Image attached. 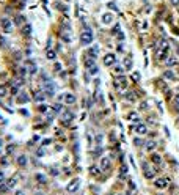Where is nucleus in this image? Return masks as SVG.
<instances>
[{
  "instance_id": "38",
  "label": "nucleus",
  "mask_w": 179,
  "mask_h": 195,
  "mask_svg": "<svg viewBox=\"0 0 179 195\" xmlns=\"http://www.w3.org/2000/svg\"><path fill=\"white\" fill-rule=\"evenodd\" d=\"M17 91H19L17 87H13V91H11V93H13V94H17Z\"/></svg>"
},
{
  "instance_id": "16",
  "label": "nucleus",
  "mask_w": 179,
  "mask_h": 195,
  "mask_svg": "<svg viewBox=\"0 0 179 195\" xmlns=\"http://www.w3.org/2000/svg\"><path fill=\"white\" fill-rule=\"evenodd\" d=\"M16 184H17V176H13V178H10V179H8L6 187H8V189H13Z\"/></svg>"
},
{
  "instance_id": "17",
  "label": "nucleus",
  "mask_w": 179,
  "mask_h": 195,
  "mask_svg": "<svg viewBox=\"0 0 179 195\" xmlns=\"http://www.w3.org/2000/svg\"><path fill=\"white\" fill-rule=\"evenodd\" d=\"M135 131H137L138 134H146V132H148V128H146V124H138L137 128H135Z\"/></svg>"
},
{
  "instance_id": "42",
  "label": "nucleus",
  "mask_w": 179,
  "mask_h": 195,
  "mask_svg": "<svg viewBox=\"0 0 179 195\" xmlns=\"http://www.w3.org/2000/svg\"><path fill=\"white\" fill-rule=\"evenodd\" d=\"M176 124H178V126H179V118H178V121H176Z\"/></svg>"
},
{
  "instance_id": "35",
  "label": "nucleus",
  "mask_w": 179,
  "mask_h": 195,
  "mask_svg": "<svg viewBox=\"0 0 179 195\" xmlns=\"http://www.w3.org/2000/svg\"><path fill=\"white\" fill-rule=\"evenodd\" d=\"M174 105L179 109V94H178V96H174Z\"/></svg>"
},
{
  "instance_id": "6",
  "label": "nucleus",
  "mask_w": 179,
  "mask_h": 195,
  "mask_svg": "<svg viewBox=\"0 0 179 195\" xmlns=\"http://www.w3.org/2000/svg\"><path fill=\"white\" fill-rule=\"evenodd\" d=\"M63 102H64V104H68V105L74 104V102H75V96H74V94H72V93H64Z\"/></svg>"
},
{
  "instance_id": "44",
  "label": "nucleus",
  "mask_w": 179,
  "mask_h": 195,
  "mask_svg": "<svg viewBox=\"0 0 179 195\" xmlns=\"http://www.w3.org/2000/svg\"><path fill=\"white\" fill-rule=\"evenodd\" d=\"M178 55H179V46H178Z\"/></svg>"
},
{
  "instance_id": "14",
  "label": "nucleus",
  "mask_w": 179,
  "mask_h": 195,
  "mask_svg": "<svg viewBox=\"0 0 179 195\" xmlns=\"http://www.w3.org/2000/svg\"><path fill=\"white\" fill-rule=\"evenodd\" d=\"M21 33H22L24 36H30V33H32V25L25 24V25L22 27V30H21Z\"/></svg>"
},
{
  "instance_id": "12",
  "label": "nucleus",
  "mask_w": 179,
  "mask_h": 195,
  "mask_svg": "<svg viewBox=\"0 0 179 195\" xmlns=\"http://www.w3.org/2000/svg\"><path fill=\"white\" fill-rule=\"evenodd\" d=\"M101 168L102 170H108L110 168V161H108V157H102L101 159Z\"/></svg>"
},
{
  "instance_id": "36",
  "label": "nucleus",
  "mask_w": 179,
  "mask_h": 195,
  "mask_svg": "<svg viewBox=\"0 0 179 195\" xmlns=\"http://www.w3.org/2000/svg\"><path fill=\"white\" fill-rule=\"evenodd\" d=\"M132 79H134V80H138V79H140V74H138V72H134V74H132Z\"/></svg>"
},
{
  "instance_id": "5",
  "label": "nucleus",
  "mask_w": 179,
  "mask_h": 195,
  "mask_svg": "<svg viewBox=\"0 0 179 195\" xmlns=\"http://www.w3.org/2000/svg\"><path fill=\"white\" fill-rule=\"evenodd\" d=\"M115 61H116V58H115L113 54H107V55L104 57V65H105V66H113Z\"/></svg>"
},
{
  "instance_id": "7",
  "label": "nucleus",
  "mask_w": 179,
  "mask_h": 195,
  "mask_svg": "<svg viewBox=\"0 0 179 195\" xmlns=\"http://www.w3.org/2000/svg\"><path fill=\"white\" fill-rule=\"evenodd\" d=\"M145 176L148 178V179L156 178V172H154L153 168H149V165H145Z\"/></svg>"
},
{
  "instance_id": "22",
  "label": "nucleus",
  "mask_w": 179,
  "mask_h": 195,
  "mask_svg": "<svg viewBox=\"0 0 179 195\" xmlns=\"http://www.w3.org/2000/svg\"><path fill=\"white\" fill-rule=\"evenodd\" d=\"M36 179L39 181V183H47V178H46V175H42V173H38Z\"/></svg>"
},
{
  "instance_id": "32",
  "label": "nucleus",
  "mask_w": 179,
  "mask_h": 195,
  "mask_svg": "<svg viewBox=\"0 0 179 195\" xmlns=\"http://www.w3.org/2000/svg\"><path fill=\"white\" fill-rule=\"evenodd\" d=\"M90 172L93 173V175H99V170H97V168H94V167H91V168H90Z\"/></svg>"
},
{
  "instance_id": "27",
  "label": "nucleus",
  "mask_w": 179,
  "mask_h": 195,
  "mask_svg": "<svg viewBox=\"0 0 179 195\" xmlns=\"http://www.w3.org/2000/svg\"><path fill=\"white\" fill-rule=\"evenodd\" d=\"M6 93H8L6 87H5V85H2V87H0V96H5V94H6Z\"/></svg>"
},
{
  "instance_id": "26",
  "label": "nucleus",
  "mask_w": 179,
  "mask_h": 195,
  "mask_svg": "<svg viewBox=\"0 0 179 195\" xmlns=\"http://www.w3.org/2000/svg\"><path fill=\"white\" fill-rule=\"evenodd\" d=\"M163 77H165V79H174V74H173V72H170V71H167V72L163 74Z\"/></svg>"
},
{
  "instance_id": "21",
  "label": "nucleus",
  "mask_w": 179,
  "mask_h": 195,
  "mask_svg": "<svg viewBox=\"0 0 179 195\" xmlns=\"http://www.w3.org/2000/svg\"><path fill=\"white\" fill-rule=\"evenodd\" d=\"M46 57H47L49 60H53V58L57 57V54H55V50H50V49H49V50H47V54H46Z\"/></svg>"
},
{
  "instance_id": "9",
  "label": "nucleus",
  "mask_w": 179,
  "mask_h": 195,
  "mask_svg": "<svg viewBox=\"0 0 179 195\" xmlns=\"http://www.w3.org/2000/svg\"><path fill=\"white\" fill-rule=\"evenodd\" d=\"M33 99H35L36 102H41V101H44V99H46V93H42V91H39V90H38V91H35V94H33Z\"/></svg>"
},
{
  "instance_id": "39",
  "label": "nucleus",
  "mask_w": 179,
  "mask_h": 195,
  "mask_svg": "<svg viewBox=\"0 0 179 195\" xmlns=\"http://www.w3.org/2000/svg\"><path fill=\"white\" fill-rule=\"evenodd\" d=\"M171 3H173V5H176V6H178V5H179V0H171Z\"/></svg>"
},
{
  "instance_id": "1",
  "label": "nucleus",
  "mask_w": 179,
  "mask_h": 195,
  "mask_svg": "<svg viewBox=\"0 0 179 195\" xmlns=\"http://www.w3.org/2000/svg\"><path fill=\"white\" fill-rule=\"evenodd\" d=\"M80 41H82L83 46H90L91 43H93V33H91V30H90L88 27L82 32V35H80Z\"/></svg>"
},
{
  "instance_id": "34",
  "label": "nucleus",
  "mask_w": 179,
  "mask_h": 195,
  "mask_svg": "<svg viewBox=\"0 0 179 195\" xmlns=\"http://www.w3.org/2000/svg\"><path fill=\"white\" fill-rule=\"evenodd\" d=\"M16 22H17V24H22V22H24V17H22V16H17V17H16Z\"/></svg>"
},
{
  "instance_id": "40",
  "label": "nucleus",
  "mask_w": 179,
  "mask_h": 195,
  "mask_svg": "<svg viewBox=\"0 0 179 195\" xmlns=\"http://www.w3.org/2000/svg\"><path fill=\"white\" fill-rule=\"evenodd\" d=\"M3 178H5V175L2 172H0V183H2V181H3Z\"/></svg>"
},
{
  "instance_id": "31",
  "label": "nucleus",
  "mask_w": 179,
  "mask_h": 195,
  "mask_svg": "<svg viewBox=\"0 0 179 195\" xmlns=\"http://www.w3.org/2000/svg\"><path fill=\"white\" fill-rule=\"evenodd\" d=\"M61 69H63L61 63H55V71H61Z\"/></svg>"
},
{
  "instance_id": "11",
  "label": "nucleus",
  "mask_w": 179,
  "mask_h": 195,
  "mask_svg": "<svg viewBox=\"0 0 179 195\" xmlns=\"http://www.w3.org/2000/svg\"><path fill=\"white\" fill-rule=\"evenodd\" d=\"M2 28L5 32H11V22L8 19H2Z\"/></svg>"
},
{
  "instance_id": "13",
  "label": "nucleus",
  "mask_w": 179,
  "mask_h": 195,
  "mask_svg": "<svg viewBox=\"0 0 179 195\" xmlns=\"http://www.w3.org/2000/svg\"><path fill=\"white\" fill-rule=\"evenodd\" d=\"M113 21V14L112 13H107V14H102V22L107 25V24H110Z\"/></svg>"
},
{
  "instance_id": "4",
  "label": "nucleus",
  "mask_w": 179,
  "mask_h": 195,
  "mask_svg": "<svg viewBox=\"0 0 179 195\" xmlns=\"http://www.w3.org/2000/svg\"><path fill=\"white\" fill-rule=\"evenodd\" d=\"M154 186H156L157 189H165L168 186V179L167 178H157V179L154 181Z\"/></svg>"
},
{
  "instance_id": "28",
  "label": "nucleus",
  "mask_w": 179,
  "mask_h": 195,
  "mask_svg": "<svg viewBox=\"0 0 179 195\" xmlns=\"http://www.w3.org/2000/svg\"><path fill=\"white\" fill-rule=\"evenodd\" d=\"M113 72H115V74H121V72H123V66H115L113 68Z\"/></svg>"
},
{
  "instance_id": "3",
  "label": "nucleus",
  "mask_w": 179,
  "mask_h": 195,
  "mask_svg": "<svg viewBox=\"0 0 179 195\" xmlns=\"http://www.w3.org/2000/svg\"><path fill=\"white\" fill-rule=\"evenodd\" d=\"M79 187H80V178H74L71 183L68 184V192L69 194H74V192L79 190Z\"/></svg>"
},
{
  "instance_id": "33",
  "label": "nucleus",
  "mask_w": 179,
  "mask_h": 195,
  "mask_svg": "<svg viewBox=\"0 0 179 195\" xmlns=\"http://www.w3.org/2000/svg\"><path fill=\"white\" fill-rule=\"evenodd\" d=\"M30 71H32V72H36V65H35V63L30 65Z\"/></svg>"
},
{
  "instance_id": "43",
  "label": "nucleus",
  "mask_w": 179,
  "mask_h": 195,
  "mask_svg": "<svg viewBox=\"0 0 179 195\" xmlns=\"http://www.w3.org/2000/svg\"><path fill=\"white\" fill-rule=\"evenodd\" d=\"M2 145H3V143H2V140H0V148H2Z\"/></svg>"
},
{
  "instance_id": "45",
  "label": "nucleus",
  "mask_w": 179,
  "mask_h": 195,
  "mask_svg": "<svg viewBox=\"0 0 179 195\" xmlns=\"http://www.w3.org/2000/svg\"><path fill=\"white\" fill-rule=\"evenodd\" d=\"M112 195H113V194H112Z\"/></svg>"
},
{
  "instance_id": "24",
  "label": "nucleus",
  "mask_w": 179,
  "mask_h": 195,
  "mask_svg": "<svg viewBox=\"0 0 179 195\" xmlns=\"http://www.w3.org/2000/svg\"><path fill=\"white\" fill-rule=\"evenodd\" d=\"M90 55L93 57V58H94V57H97V47H91V49H90Z\"/></svg>"
},
{
  "instance_id": "37",
  "label": "nucleus",
  "mask_w": 179,
  "mask_h": 195,
  "mask_svg": "<svg viewBox=\"0 0 179 195\" xmlns=\"http://www.w3.org/2000/svg\"><path fill=\"white\" fill-rule=\"evenodd\" d=\"M14 148H16V146H14V145H10V146H8V148H6V150H8V151H10V153H11V151H14Z\"/></svg>"
},
{
  "instance_id": "20",
  "label": "nucleus",
  "mask_w": 179,
  "mask_h": 195,
  "mask_svg": "<svg viewBox=\"0 0 179 195\" xmlns=\"http://www.w3.org/2000/svg\"><path fill=\"white\" fill-rule=\"evenodd\" d=\"M124 68H126V69H131L132 68V58L131 57H127L126 60H124Z\"/></svg>"
},
{
  "instance_id": "30",
  "label": "nucleus",
  "mask_w": 179,
  "mask_h": 195,
  "mask_svg": "<svg viewBox=\"0 0 179 195\" xmlns=\"http://www.w3.org/2000/svg\"><path fill=\"white\" fill-rule=\"evenodd\" d=\"M140 28H142L143 32H145V30H148V22H142V27H140Z\"/></svg>"
},
{
  "instance_id": "19",
  "label": "nucleus",
  "mask_w": 179,
  "mask_h": 195,
  "mask_svg": "<svg viewBox=\"0 0 179 195\" xmlns=\"http://www.w3.org/2000/svg\"><path fill=\"white\" fill-rule=\"evenodd\" d=\"M19 102H22V104L28 102V96H27L25 93H21V94H19Z\"/></svg>"
},
{
  "instance_id": "15",
  "label": "nucleus",
  "mask_w": 179,
  "mask_h": 195,
  "mask_svg": "<svg viewBox=\"0 0 179 195\" xmlns=\"http://www.w3.org/2000/svg\"><path fill=\"white\" fill-rule=\"evenodd\" d=\"M53 90H55V87H53V83H50V82H49L47 85H46V88H44V93L47 91V94H49V96H52V94L55 93Z\"/></svg>"
},
{
  "instance_id": "18",
  "label": "nucleus",
  "mask_w": 179,
  "mask_h": 195,
  "mask_svg": "<svg viewBox=\"0 0 179 195\" xmlns=\"http://www.w3.org/2000/svg\"><path fill=\"white\" fill-rule=\"evenodd\" d=\"M126 99H127L129 102H134L135 99H137V94H135V93H132V91H131V93H127V94H126Z\"/></svg>"
},
{
  "instance_id": "41",
  "label": "nucleus",
  "mask_w": 179,
  "mask_h": 195,
  "mask_svg": "<svg viewBox=\"0 0 179 195\" xmlns=\"http://www.w3.org/2000/svg\"><path fill=\"white\" fill-rule=\"evenodd\" d=\"M16 195H24V194H22V192H17V194H16Z\"/></svg>"
},
{
  "instance_id": "2",
  "label": "nucleus",
  "mask_w": 179,
  "mask_h": 195,
  "mask_svg": "<svg viewBox=\"0 0 179 195\" xmlns=\"http://www.w3.org/2000/svg\"><path fill=\"white\" fill-rule=\"evenodd\" d=\"M168 49H170V44H168V41H167V39H160V41H159V49H157V55L162 58Z\"/></svg>"
},
{
  "instance_id": "8",
  "label": "nucleus",
  "mask_w": 179,
  "mask_h": 195,
  "mask_svg": "<svg viewBox=\"0 0 179 195\" xmlns=\"http://www.w3.org/2000/svg\"><path fill=\"white\" fill-rule=\"evenodd\" d=\"M60 35H61V38H63L64 43H69V41H71V33H69V30H68V28H63V30L60 32Z\"/></svg>"
},
{
  "instance_id": "10",
  "label": "nucleus",
  "mask_w": 179,
  "mask_h": 195,
  "mask_svg": "<svg viewBox=\"0 0 179 195\" xmlns=\"http://www.w3.org/2000/svg\"><path fill=\"white\" fill-rule=\"evenodd\" d=\"M156 146H157V142H154V140H149V142L145 143L146 151H154V150H156Z\"/></svg>"
},
{
  "instance_id": "23",
  "label": "nucleus",
  "mask_w": 179,
  "mask_h": 195,
  "mask_svg": "<svg viewBox=\"0 0 179 195\" xmlns=\"http://www.w3.org/2000/svg\"><path fill=\"white\" fill-rule=\"evenodd\" d=\"M17 162H19V165H22L24 167V165H27V157L25 156H21V157L17 159Z\"/></svg>"
},
{
  "instance_id": "25",
  "label": "nucleus",
  "mask_w": 179,
  "mask_h": 195,
  "mask_svg": "<svg viewBox=\"0 0 179 195\" xmlns=\"http://www.w3.org/2000/svg\"><path fill=\"white\" fill-rule=\"evenodd\" d=\"M160 161H162V159H160L159 154H153V162H154V164H159Z\"/></svg>"
},
{
  "instance_id": "29",
  "label": "nucleus",
  "mask_w": 179,
  "mask_h": 195,
  "mask_svg": "<svg viewBox=\"0 0 179 195\" xmlns=\"http://www.w3.org/2000/svg\"><path fill=\"white\" fill-rule=\"evenodd\" d=\"M176 63V58H168L167 60V66H174Z\"/></svg>"
}]
</instances>
